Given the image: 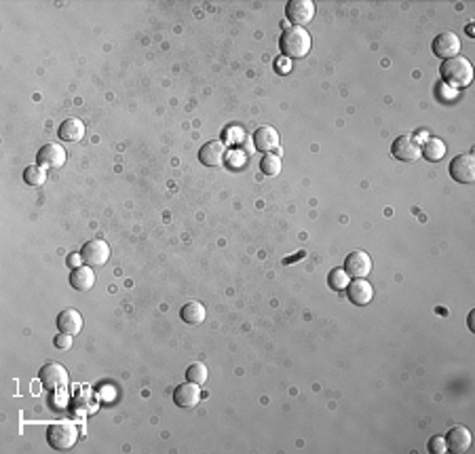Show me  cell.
I'll return each mask as SVG.
<instances>
[{
	"mask_svg": "<svg viewBox=\"0 0 475 454\" xmlns=\"http://www.w3.org/2000/svg\"><path fill=\"white\" fill-rule=\"evenodd\" d=\"M450 176L461 184L475 182V157L473 155H459L450 161Z\"/></svg>",
	"mask_w": 475,
	"mask_h": 454,
	"instance_id": "ba28073f",
	"label": "cell"
},
{
	"mask_svg": "<svg viewBox=\"0 0 475 454\" xmlns=\"http://www.w3.org/2000/svg\"><path fill=\"white\" fill-rule=\"evenodd\" d=\"M47 442L53 450L66 452V450L74 448V444L78 442V431H76L74 424H66V422L51 424L49 431H47Z\"/></svg>",
	"mask_w": 475,
	"mask_h": 454,
	"instance_id": "3957f363",
	"label": "cell"
},
{
	"mask_svg": "<svg viewBox=\"0 0 475 454\" xmlns=\"http://www.w3.org/2000/svg\"><path fill=\"white\" fill-rule=\"evenodd\" d=\"M471 431L467 427H463V424H456V427H452L448 431V435H445V446H448L450 452L454 454H463L471 448Z\"/></svg>",
	"mask_w": 475,
	"mask_h": 454,
	"instance_id": "9a60e30c",
	"label": "cell"
},
{
	"mask_svg": "<svg viewBox=\"0 0 475 454\" xmlns=\"http://www.w3.org/2000/svg\"><path fill=\"white\" fill-rule=\"evenodd\" d=\"M327 283H329V288H332L334 292H343V290H347V286L351 283V277H349V273H347L345 269L338 266V269L329 271Z\"/></svg>",
	"mask_w": 475,
	"mask_h": 454,
	"instance_id": "d4e9b609",
	"label": "cell"
},
{
	"mask_svg": "<svg viewBox=\"0 0 475 454\" xmlns=\"http://www.w3.org/2000/svg\"><path fill=\"white\" fill-rule=\"evenodd\" d=\"M391 152L397 161L404 163H414L421 159V141H418L414 135H399L395 137V141L391 144Z\"/></svg>",
	"mask_w": 475,
	"mask_h": 454,
	"instance_id": "277c9868",
	"label": "cell"
},
{
	"mask_svg": "<svg viewBox=\"0 0 475 454\" xmlns=\"http://www.w3.org/2000/svg\"><path fill=\"white\" fill-rule=\"evenodd\" d=\"M286 13L294 25L304 27L315 17V3H311V0H290L288 7H286Z\"/></svg>",
	"mask_w": 475,
	"mask_h": 454,
	"instance_id": "30bf717a",
	"label": "cell"
},
{
	"mask_svg": "<svg viewBox=\"0 0 475 454\" xmlns=\"http://www.w3.org/2000/svg\"><path fill=\"white\" fill-rule=\"evenodd\" d=\"M439 74H441V80L448 82L450 87L465 89V87H469L471 80H473V66H471V62L467 58L456 55V58H450V60L441 62Z\"/></svg>",
	"mask_w": 475,
	"mask_h": 454,
	"instance_id": "7a4b0ae2",
	"label": "cell"
},
{
	"mask_svg": "<svg viewBox=\"0 0 475 454\" xmlns=\"http://www.w3.org/2000/svg\"><path fill=\"white\" fill-rule=\"evenodd\" d=\"M421 157H425L431 163H437L445 157V144L439 137H429L421 144Z\"/></svg>",
	"mask_w": 475,
	"mask_h": 454,
	"instance_id": "44dd1931",
	"label": "cell"
},
{
	"mask_svg": "<svg viewBox=\"0 0 475 454\" xmlns=\"http://www.w3.org/2000/svg\"><path fill=\"white\" fill-rule=\"evenodd\" d=\"M281 159H279L277 155H273V152H266L262 159H260V172L264 174V176H268V178H275V176H279L281 174Z\"/></svg>",
	"mask_w": 475,
	"mask_h": 454,
	"instance_id": "603a6c76",
	"label": "cell"
},
{
	"mask_svg": "<svg viewBox=\"0 0 475 454\" xmlns=\"http://www.w3.org/2000/svg\"><path fill=\"white\" fill-rule=\"evenodd\" d=\"M70 286L76 292H89L95 286V273L89 266H78L70 273Z\"/></svg>",
	"mask_w": 475,
	"mask_h": 454,
	"instance_id": "d6986e66",
	"label": "cell"
},
{
	"mask_svg": "<svg viewBox=\"0 0 475 454\" xmlns=\"http://www.w3.org/2000/svg\"><path fill=\"white\" fill-rule=\"evenodd\" d=\"M433 53L437 55L439 60H450V58H456V55H461V38L445 30V32H439L433 41Z\"/></svg>",
	"mask_w": 475,
	"mask_h": 454,
	"instance_id": "9c48e42d",
	"label": "cell"
},
{
	"mask_svg": "<svg viewBox=\"0 0 475 454\" xmlns=\"http://www.w3.org/2000/svg\"><path fill=\"white\" fill-rule=\"evenodd\" d=\"M80 260H82V256L78 253V256H68V266H72V269H78L80 266Z\"/></svg>",
	"mask_w": 475,
	"mask_h": 454,
	"instance_id": "83f0119b",
	"label": "cell"
},
{
	"mask_svg": "<svg viewBox=\"0 0 475 454\" xmlns=\"http://www.w3.org/2000/svg\"><path fill=\"white\" fill-rule=\"evenodd\" d=\"M345 271L353 279H366L372 273V258H370V253L363 251V249L351 251L349 256H347V260H345Z\"/></svg>",
	"mask_w": 475,
	"mask_h": 454,
	"instance_id": "5b68a950",
	"label": "cell"
},
{
	"mask_svg": "<svg viewBox=\"0 0 475 454\" xmlns=\"http://www.w3.org/2000/svg\"><path fill=\"white\" fill-rule=\"evenodd\" d=\"M254 146L260 152H273L279 146V131L270 125H262L254 131Z\"/></svg>",
	"mask_w": 475,
	"mask_h": 454,
	"instance_id": "2e32d148",
	"label": "cell"
},
{
	"mask_svg": "<svg viewBox=\"0 0 475 454\" xmlns=\"http://www.w3.org/2000/svg\"><path fill=\"white\" fill-rule=\"evenodd\" d=\"M311 34L306 32V27L290 25L288 30H283L281 41H279V49L286 55L288 60H302L309 55L311 51Z\"/></svg>",
	"mask_w": 475,
	"mask_h": 454,
	"instance_id": "6da1fadb",
	"label": "cell"
},
{
	"mask_svg": "<svg viewBox=\"0 0 475 454\" xmlns=\"http://www.w3.org/2000/svg\"><path fill=\"white\" fill-rule=\"evenodd\" d=\"M68 155L66 148L62 144H45L38 152H36V165L45 167V169H60L64 167Z\"/></svg>",
	"mask_w": 475,
	"mask_h": 454,
	"instance_id": "8fae6325",
	"label": "cell"
},
{
	"mask_svg": "<svg viewBox=\"0 0 475 454\" xmlns=\"http://www.w3.org/2000/svg\"><path fill=\"white\" fill-rule=\"evenodd\" d=\"M209 378V372H207V365L201 363V361H194L186 367V381L188 383H194V385H205Z\"/></svg>",
	"mask_w": 475,
	"mask_h": 454,
	"instance_id": "7402d4cb",
	"label": "cell"
},
{
	"mask_svg": "<svg viewBox=\"0 0 475 454\" xmlns=\"http://www.w3.org/2000/svg\"><path fill=\"white\" fill-rule=\"evenodd\" d=\"M53 345L58 347L60 351H68V349L72 347V336H70V334H64V332H60L58 336L53 338Z\"/></svg>",
	"mask_w": 475,
	"mask_h": 454,
	"instance_id": "484cf974",
	"label": "cell"
},
{
	"mask_svg": "<svg viewBox=\"0 0 475 454\" xmlns=\"http://www.w3.org/2000/svg\"><path fill=\"white\" fill-rule=\"evenodd\" d=\"M347 292H349V300L357 306H366L374 296V288L368 279H353L347 286Z\"/></svg>",
	"mask_w": 475,
	"mask_h": 454,
	"instance_id": "5bb4252c",
	"label": "cell"
},
{
	"mask_svg": "<svg viewBox=\"0 0 475 454\" xmlns=\"http://www.w3.org/2000/svg\"><path fill=\"white\" fill-rule=\"evenodd\" d=\"M201 402V389L194 383H182L174 391V404L180 408H194Z\"/></svg>",
	"mask_w": 475,
	"mask_h": 454,
	"instance_id": "4fadbf2b",
	"label": "cell"
},
{
	"mask_svg": "<svg viewBox=\"0 0 475 454\" xmlns=\"http://www.w3.org/2000/svg\"><path fill=\"white\" fill-rule=\"evenodd\" d=\"M58 133H60V139H62V141H70V144H74V141H80L82 137H85L87 127H85V123H82L80 119L70 117V119H66V121L60 125Z\"/></svg>",
	"mask_w": 475,
	"mask_h": 454,
	"instance_id": "e0dca14e",
	"label": "cell"
},
{
	"mask_svg": "<svg viewBox=\"0 0 475 454\" xmlns=\"http://www.w3.org/2000/svg\"><path fill=\"white\" fill-rule=\"evenodd\" d=\"M180 317L190 326H199V324L205 321V306L201 302H197V300H190V302H186L182 306Z\"/></svg>",
	"mask_w": 475,
	"mask_h": 454,
	"instance_id": "ffe728a7",
	"label": "cell"
},
{
	"mask_svg": "<svg viewBox=\"0 0 475 454\" xmlns=\"http://www.w3.org/2000/svg\"><path fill=\"white\" fill-rule=\"evenodd\" d=\"M445 450H448V446H445V440L441 435H435L429 440V452L431 454H443Z\"/></svg>",
	"mask_w": 475,
	"mask_h": 454,
	"instance_id": "4316f807",
	"label": "cell"
},
{
	"mask_svg": "<svg viewBox=\"0 0 475 454\" xmlns=\"http://www.w3.org/2000/svg\"><path fill=\"white\" fill-rule=\"evenodd\" d=\"M227 159V144L220 139H211L207 144L201 146L199 150V161L207 167H220Z\"/></svg>",
	"mask_w": 475,
	"mask_h": 454,
	"instance_id": "7c38bea8",
	"label": "cell"
},
{
	"mask_svg": "<svg viewBox=\"0 0 475 454\" xmlns=\"http://www.w3.org/2000/svg\"><path fill=\"white\" fill-rule=\"evenodd\" d=\"M23 182L27 186H43L47 182L45 167H40V165H27L23 169Z\"/></svg>",
	"mask_w": 475,
	"mask_h": 454,
	"instance_id": "cb8c5ba5",
	"label": "cell"
},
{
	"mask_svg": "<svg viewBox=\"0 0 475 454\" xmlns=\"http://www.w3.org/2000/svg\"><path fill=\"white\" fill-rule=\"evenodd\" d=\"M58 330L70 336H76L82 330V315L76 308H66L58 315Z\"/></svg>",
	"mask_w": 475,
	"mask_h": 454,
	"instance_id": "ac0fdd59",
	"label": "cell"
},
{
	"mask_svg": "<svg viewBox=\"0 0 475 454\" xmlns=\"http://www.w3.org/2000/svg\"><path fill=\"white\" fill-rule=\"evenodd\" d=\"M80 256L82 262H87V266H104L110 260V245L106 241H87L80 247Z\"/></svg>",
	"mask_w": 475,
	"mask_h": 454,
	"instance_id": "8992f818",
	"label": "cell"
},
{
	"mask_svg": "<svg viewBox=\"0 0 475 454\" xmlns=\"http://www.w3.org/2000/svg\"><path fill=\"white\" fill-rule=\"evenodd\" d=\"M38 381L43 383L45 389L55 391V389H60L68 383V370L62 363H55V361L45 363L38 372Z\"/></svg>",
	"mask_w": 475,
	"mask_h": 454,
	"instance_id": "52a82bcc",
	"label": "cell"
}]
</instances>
